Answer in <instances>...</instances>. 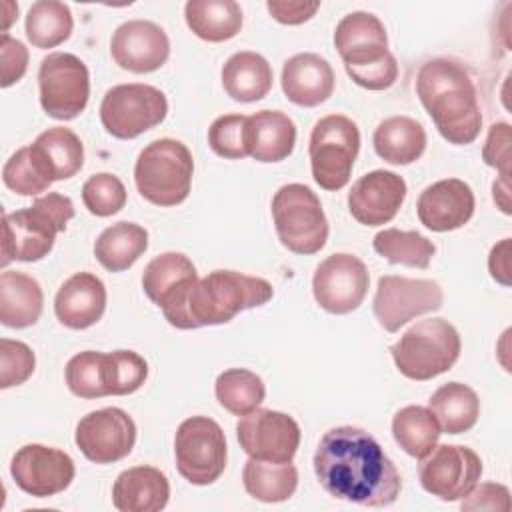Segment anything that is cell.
<instances>
[{
  "mask_svg": "<svg viewBox=\"0 0 512 512\" xmlns=\"http://www.w3.org/2000/svg\"><path fill=\"white\" fill-rule=\"evenodd\" d=\"M314 472L332 498L358 506H390L402 490L400 472L384 448L356 426H336L320 438Z\"/></svg>",
  "mask_w": 512,
  "mask_h": 512,
  "instance_id": "obj_1",
  "label": "cell"
},
{
  "mask_svg": "<svg viewBox=\"0 0 512 512\" xmlns=\"http://www.w3.org/2000/svg\"><path fill=\"white\" fill-rule=\"evenodd\" d=\"M274 288L260 276H248L236 270H214L176 292L162 306L170 326L192 330L230 322L242 310L266 304Z\"/></svg>",
  "mask_w": 512,
  "mask_h": 512,
  "instance_id": "obj_2",
  "label": "cell"
},
{
  "mask_svg": "<svg viewBox=\"0 0 512 512\" xmlns=\"http://www.w3.org/2000/svg\"><path fill=\"white\" fill-rule=\"evenodd\" d=\"M416 94L440 136L454 144H472L482 128L474 80L454 58H432L416 76Z\"/></svg>",
  "mask_w": 512,
  "mask_h": 512,
  "instance_id": "obj_3",
  "label": "cell"
},
{
  "mask_svg": "<svg viewBox=\"0 0 512 512\" xmlns=\"http://www.w3.org/2000/svg\"><path fill=\"white\" fill-rule=\"evenodd\" d=\"M334 46L346 74L366 90H386L398 78V62L388 50L382 20L370 12L346 14L334 30Z\"/></svg>",
  "mask_w": 512,
  "mask_h": 512,
  "instance_id": "obj_4",
  "label": "cell"
},
{
  "mask_svg": "<svg viewBox=\"0 0 512 512\" xmlns=\"http://www.w3.org/2000/svg\"><path fill=\"white\" fill-rule=\"evenodd\" d=\"M74 218V204L60 192H48L32 206L6 212L2 218V268L12 260L38 262L50 254L56 236Z\"/></svg>",
  "mask_w": 512,
  "mask_h": 512,
  "instance_id": "obj_5",
  "label": "cell"
},
{
  "mask_svg": "<svg viewBox=\"0 0 512 512\" xmlns=\"http://www.w3.org/2000/svg\"><path fill=\"white\" fill-rule=\"evenodd\" d=\"M462 340L458 330L444 318H426L412 324L390 346L398 372L424 382L448 372L460 358Z\"/></svg>",
  "mask_w": 512,
  "mask_h": 512,
  "instance_id": "obj_6",
  "label": "cell"
},
{
  "mask_svg": "<svg viewBox=\"0 0 512 512\" xmlns=\"http://www.w3.org/2000/svg\"><path fill=\"white\" fill-rule=\"evenodd\" d=\"M192 174V154L186 144L174 138L152 140L134 164L136 188L154 206L182 204L190 194Z\"/></svg>",
  "mask_w": 512,
  "mask_h": 512,
  "instance_id": "obj_7",
  "label": "cell"
},
{
  "mask_svg": "<svg viewBox=\"0 0 512 512\" xmlns=\"http://www.w3.org/2000/svg\"><path fill=\"white\" fill-rule=\"evenodd\" d=\"M272 218L278 240L294 254H316L328 240V220L320 198L308 186L292 182L272 198Z\"/></svg>",
  "mask_w": 512,
  "mask_h": 512,
  "instance_id": "obj_8",
  "label": "cell"
},
{
  "mask_svg": "<svg viewBox=\"0 0 512 512\" xmlns=\"http://www.w3.org/2000/svg\"><path fill=\"white\" fill-rule=\"evenodd\" d=\"M360 150V130L344 114L320 118L310 134L308 156L314 182L328 190H340L350 182L354 160Z\"/></svg>",
  "mask_w": 512,
  "mask_h": 512,
  "instance_id": "obj_9",
  "label": "cell"
},
{
  "mask_svg": "<svg viewBox=\"0 0 512 512\" xmlns=\"http://www.w3.org/2000/svg\"><path fill=\"white\" fill-rule=\"evenodd\" d=\"M176 468L184 480L196 486L216 482L228 460L226 436L220 424L208 416L186 418L174 436Z\"/></svg>",
  "mask_w": 512,
  "mask_h": 512,
  "instance_id": "obj_10",
  "label": "cell"
},
{
  "mask_svg": "<svg viewBox=\"0 0 512 512\" xmlns=\"http://www.w3.org/2000/svg\"><path fill=\"white\" fill-rule=\"evenodd\" d=\"M168 114V100L162 90L150 84L112 86L100 102V122L118 140H132L162 124Z\"/></svg>",
  "mask_w": 512,
  "mask_h": 512,
  "instance_id": "obj_11",
  "label": "cell"
},
{
  "mask_svg": "<svg viewBox=\"0 0 512 512\" xmlns=\"http://www.w3.org/2000/svg\"><path fill=\"white\" fill-rule=\"evenodd\" d=\"M38 90L50 118L72 120L84 112L90 98L88 68L70 52H52L40 62Z\"/></svg>",
  "mask_w": 512,
  "mask_h": 512,
  "instance_id": "obj_12",
  "label": "cell"
},
{
  "mask_svg": "<svg viewBox=\"0 0 512 512\" xmlns=\"http://www.w3.org/2000/svg\"><path fill=\"white\" fill-rule=\"evenodd\" d=\"M442 302L444 292L436 280L386 274L378 280L372 310L386 332H398L412 318L440 310Z\"/></svg>",
  "mask_w": 512,
  "mask_h": 512,
  "instance_id": "obj_13",
  "label": "cell"
},
{
  "mask_svg": "<svg viewBox=\"0 0 512 512\" xmlns=\"http://www.w3.org/2000/svg\"><path fill=\"white\" fill-rule=\"evenodd\" d=\"M480 476V456L472 448L460 444L434 446L418 466L420 486L444 502L466 498Z\"/></svg>",
  "mask_w": 512,
  "mask_h": 512,
  "instance_id": "obj_14",
  "label": "cell"
},
{
  "mask_svg": "<svg viewBox=\"0 0 512 512\" xmlns=\"http://www.w3.org/2000/svg\"><path fill=\"white\" fill-rule=\"evenodd\" d=\"M370 284L366 264L348 252H336L316 266L312 294L318 306L330 314H350L356 310Z\"/></svg>",
  "mask_w": 512,
  "mask_h": 512,
  "instance_id": "obj_15",
  "label": "cell"
},
{
  "mask_svg": "<svg viewBox=\"0 0 512 512\" xmlns=\"http://www.w3.org/2000/svg\"><path fill=\"white\" fill-rule=\"evenodd\" d=\"M240 448L256 460L292 462L300 446L298 422L278 410L256 408L236 424Z\"/></svg>",
  "mask_w": 512,
  "mask_h": 512,
  "instance_id": "obj_16",
  "label": "cell"
},
{
  "mask_svg": "<svg viewBox=\"0 0 512 512\" xmlns=\"http://www.w3.org/2000/svg\"><path fill=\"white\" fill-rule=\"evenodd\" d=\"M74 440L90 462L112 464L132 452L136 424L122 408H100L80 418Z\"/></svg>",
  "mask_w": 512,
  "mask_h": 512,
  "instance_id": "obj_17",
  "label": "cell"
},
{
  "mask_svg": "<svg viewBox=\"0 0 512 512\" xmlns=\"http://www.w3.org/2000/svg\"><path fill=\"white\" fill-rule=\"evenodd\" d=\"M10 474L22 492L34 498H48L64 492L72 484L76 466L58 448L26 444L12 456Z\"/></svg>",
  "mask_w": 512,
  "mask_h": 512,
  "instance_id": "obj_18",
  "label": "cell"
},
{
  "mask_svg": "<svg viewBox=\"0 0 512 512\" xmlns=\"http://www.w3.org/2000/svg\"><path fill=\"white\" fill-rule=\"evenodd\" d=\"M110 54L122 70L148 74L166 64L170 40L166 32L150 20H128L114 30Z\"/></svg>",
  "mask_w": 512,
  "mask_h": 512,
  "instance_id": "obj_19",
  "label": "cell"
},
{
  "mask_svg": "<svg viewBox=\"0 0 512 512\" xmlns=\"http://www.w3.org/2000/svg\"><path fill=\"white\" fill-rule=\"evenodd\" d=\"M406 182L390 170H372L360 176L348 192V210L364 226L388 224L406 200Z\"/></svg>",
  "mask_w": 512,
  "mask_h": 512,
  "instance_id": "obj_20",
  "label": "cell"
},
{
  "mask_svg": "<svg viewBox=\"0 0 512 512\" xmlns=\"http://www.w3.org/2000/svg\"><path fill=\"white\" fill-rule=\"evenodd\" d=\"M476 208L472 188L460 178H444L424 188L416 202L418 220L432 232L458 230Z\"/></svg>",
  "mask_w": 512,
  "mask_h": 512,
  "instance_id": "obj_21",
  "label": "cell"
},
{
  "mask_svg": "<svg viewBox=\"0 0 512 512\" xmlns=\"http://www.w3.org/2000/svg\"><path fill=\"white\" fill-rule=\"evenodd\" d=\"M280 82L284 96L292 104L314 108L332 96L336 78L326 58L314 52H302L284 62Z\"/></svg>",
  "mask_w": 512,
  "mask_h": 512,
  "instance_id": "obj_22",
  "label": "cell"
},
{
  "mask_svg": "<svg viewBox=\"0 0 512 512\" xmlns=\"http://www.w3.org/2000/svg\"><path fill=\"white\" fill-rule=\"evenodd\" d=\"M106 310V286L92 272L72 274L56 292V318L72 330L94 326Z\"/></svg>",
  "mask_w": 512,
  "mask_h": 512,
  "instance_id": "obj_23",
  "label": "cell"
},
{
  "mask_svg": "<svg viewBox=\"0 0 512 512\" xmlns=\"http://www.w3.org/2000/svg\"><path fill=\"white\" fill-rule=\"evenodd\" d=\"M170 484L154 466H132L118 474L112 486V504L120 512H158L166 508Z\"/></svg>",
  "mask_w": 512,
  "mask_h": 512,
  "instance_id": "obj_24",
  "label": "cell"
},
{
  "mask_svg": "<svg viewBox=\"0 0 512 512\" xmlns=\"http://www.w3.org/2000/svg\"><path fill=\"white\" fill-rule=\"evenodd\" d=\"M296 144V124L280 110H260L248 116L246 146L248 156L258 162H282Z\"/></svg>",
  "mask_w": 512,
  "mask_h": 512,
  "instance_id": "obj_25",
  "label": "cell"
},
{
  "mask_svg": "<svg viewBox=\"0 0 512 512\" xmlns=\"http://www.w3.org/2000/svg\"><path fill=\"white\" fill-rule=\"evenodd\" d=\"M30 146V154L42 174L50 180H68L76 176L84 164L82 140L64 126L44 130Z\"/></svg>",
  "mask_w": 512,
  "mask_h": 512,
  "instance_id": "obj_26",
  "label": "cell"
},
{
  "mask_svg": "<svg viewBox=\"0 0 512 512\" xmlns=\"http://www.w3.org/2000/svg\"><path fill=\"white\" fill-rule=\"evenodd\" d=\"M44 294L40 284L18 270L0 274V322L8 328H28L42 314Z\"/></svg>",
  "mask_w": 512,
  "mask_h": 512,
  "instance_id": "obj_27",
  "label": "cell"
},
{
  "mask_svg": "<svg viewBox=\"0 0 512 512\" xmlns=\"http://www.w3.org/2000/svg\"><path fill=\"white\" fill-rule=\"evenodd\" d=\"M372 144L384 162L406 166L424 154L426 130L410 116H390L376 126Z\"/></svg>",
  "mask_w": 512,
  "mask_h": 512,
  "instance_id": "obj_28",
  "label": "cell"
},
{
  "mask_svg": "<svg viewBox=\"0 0 512 512\" xmlns=\"http://www.w3.org/2000/svg\"><path fill=\"white\" fill-rule=\"evenodd\" d=\"M224 92L236 102L262 100L272 88V66L258 52H236L222 66Z\"/></svg>",
  "mask_w": 512,
  "mask_h": 512,
  "instance_id": "obj_29",
  "label": "cell"
},
{
  "mask_svg": "<svg viewBox=\"0 0 512 512\" xmlns=\"http://www.w3.org/2000/svg\"><path fill=\"white\" fill-rule=\"evenodd\" d=\"M188 28L206 42H226L242 28V8L234 0H190L184 6Z\"/></svg>",
  "mask_w": 512,
  "mask_h": 512,
  "instance_id": "obj_30",
  "label": "cell"
},
{
  "mask_svg": "<svg viewBox=\"0 0 512 512\" xmlns=\"http://www.w3.org/2000/svg\"><path fill=\"white\" fill-rule=\"evenodd\" d=\"M148 248V232L136 222H116L100 232L94 256L108 272L128 270Z\"/></svg>",
  "mask_w": 512,
  "mask_h": 512,
  "instance_id": "obj_31",
  "label": "cell"
},
{
  "mask_svg": "<svg viewBox=\"0 0 512 512\" xmlns=\"http://www.w3.org/2000/svg\"><path fill=\"white\" fill-rule=\"evenodd\" d=\"M428 408L436 416L440 430L446 434L468 432L480 416V400L476 392L462 382L442 384L430 396Z\"/></svg>",
  "mask_w": 512,
  "mask_h": 512,
  "instance_id": "obj_32",
  "label": "cell"
},
{
  "mask_svg": "<svg viewBox=\"0 0 512 512\" xmlns=\"http://www.w3.org/2000/svg\"><path fill=\"white\" fill-rule=\"evenodd\" d=\"M198 280L196 266L182 252H164L152 258L142 274L144 294L160 308L186 284Z\"/></svg>",
  "mask_w": 512,
  "mask_h": 512,
  "instance_id": "obj_33",
  "label": "cell"
},
{
  "mask_svg": "<svg viewBox=\"0 0 512 512\" xmlns=\"http://www.w3.org/2000/svg\"><path fill=\"white\" fill-rule=\"evenodd\" d=\"M246 492L260 502H284L298 488V470L292 462H268L248 458L242 470Z\"/></svg>",
  "mask_w": 512,
  "mask_h": 512,
  "instance_id": "obj_34",
  "label": "cell"
},
{
  "mask_svg": "<svg viewBox=\"0 0 512 512\" xmlns=\"http://www.w3.org/2000/svg\"><path fill=\"white\" fill-rule=\"evenodd\" d=\"M442 430L430 408L404 406L392 418V436L398 446L412 458L422 460L432 452Z\"/></svg>",
  "mask_w": 512,
  "mask_h": 512,
  "instance_id": "obj_35",
  "label": "cell"
},
{
  "mask_svg": "<svg viewBox=\"0 0 512 512\" xmlns=\"http://www.w3.org/2000/svg\"><path fill=\"white\" fill-rule=\"evenodd\" d=\"M74 28L72 12L64 2L38 0L26 14V36L32 46L48 50L70 38Z\"/></svg>",
  "mask_w": 512,
  "mask_h": 512,
  "instance_id": "obj_36",
  "label": "cell"
},
{
  "mask_svg": "<svg viewBox=\"0 0 512 512\" xmlns=\"http://www.w3.org/2000/svg\"><path fill=\"white\" fill-rule=\"evenodd\" d=\"M214 392L224 410L234 416H244L264 402L266 386L252 370L230 368L216 378Z\"/></svg>",
  "mask_w": 512,
  "mask_h": 512,
  "instance_id": "obj_37",
  "label": "cell"
},
{
  "mask_svg": "<svg viewBox=\"0 0 512 512\" xmlns=\"http://www.w3.org/2000/svg\"><path fill=\"white\" fill-rule=\"evenodd\" d=\"M374 250L390 264H402L408 268H428L436 252L432 240L418 232H406L398 228H384L372 240Z\"/></svg>",
  "mask_w": 512,
  "mask_h": 512,
  "instance_id": "obj_38",
  "label": "cell"
},
{
  "mask_svg": "<svg viewBox=\"0 0 512 512\" xmlns=\"http://www.w3.org/2000/svg\"><path fill=\"white\" fill-rule=\"evenodd\" d=\"M104 364H106L104 352L84 350L72 356L64 370L70 392L86 400L108 396V390L104 384Z\"/></svg>",
  "mask_w": 512,
  "mask_h": 512,
  "instance_id": "obj_39",
  "label": "cell"
},
{
  "mask_svg": "<svg viewBox=\"0 0 512 512\" xmlns=\"http://www.w3.org/2000/svg\"><path fill=\"white\" fill-rule=\"evenodd\" d=\"M148 378L146 360L134 350H114L106 354L104 384L108 396H126L136 392Z\"/></svg>",
  "mask_w": 512,
  "mask_h": 512,
  "instance_id": "obj_40",
  "label": "cell"
},
{
  "mask_svg": "<svg viewBox=\"0 0 512 512\" xmlns=\"http://www.w3.org/2000/svg\"><path fill=\"white\" fill-rule=\"evenodd\" d=\"M82 202L90 214L106 218L124 208L126 188L118 176L110 172H100L84 182Z\"/></svg>",
  "mask_w": 512,
  "mask_h": 512,
  "instance_id": "obj_41",
  "label": "cell"
},
{
  "mask_svg": "<svg viewBox=\"0 0 512 512\" xmlns=\"http://www.w3.org/2000/svg\"><path fill=\"white\" fill-rule=\"evenodd\" d=\"M4 186L20 196H36L50 188V180L42 174L30 154V146L16 150L2 168Z\"/></svg>",
  "mask_w": 512,
  "mask_h": 512,
  "instance_id": "obj_42",
  "label": "cell"
},
{
  "mask_svg": "<svg viewBox=\"0 0 512 512\" xmlns=\"http://www.w3.org/2000/svg\"><path fill=\"white\" fill-rule=\"evenodd\" d=\"M246 122L248 116L244 114L218 116L208 128V146L212 152L226 160H240L248 156Z\"/></svg>",
  "mask_w": 512,
  "mask_h": 512,
  "instance_id": "obj_43",
  "label": "cell"
},
{
  "mask_svg": "<svg viewBox=\"0 0 512 512\" xmlns=\"http://www.w3.org/2000/svg\"><path fill=\"white\" fill-rule=\"evenodd\" d=\"M36 366L34 352L20 340H0V388H12L24 384Z\"/></svg>",
  "mask_w": 512,
  "mask_h": 512,
  "instance_id": "obj_44",
  "label": "cell"
},
{
  "mask_svg": "<svg viewBox=\"0 0 512 512\" xmlns=\"http://www.w3.org/2000/svg\"><path fill=\"white\" fill-rule=\"evenodd\" d=\"M510 142L512 132L508 122H496L488 128V136L482 148V160L496 168L500 176H510Z\"/></svg>",
  "mask_w": 512,
  "mask_h": 512,
  "instance_id": "obj_45",
  "label": "cell"
},
{
  "mask_svg": "<svg viewBox=\"0 0 512 512\" xmlns=\"http://www.w3.org/2000/svg\"><path fill=\"white\" fill-rule=\"evenodd\" d=\"M0 64H2V80L0 86L8 88L18 82L28 68V48L12 38L8 32L0 36Z\"/></svg>",
  "mask_w": 512,
  "mask_h": 512,
  "instance_id": "obj_46",
  "label": "cell"
},
{
  "mask_svg": "<svg viewBox=\"0 0 512 512\" xmlns=\"http://www.w3.org/2000/svg\"><path fill=\"white\" fill-rule=\"evenodd\" d=\"M462 510H496L508 512L510 510V490L498 482H484L476 484L472 492L462 498Z\"/></svg>",
  "mask_w": 512,
  "mask_h": 512,
  "instance_id": "obj_47",
  "label": "cell"
},
{
  "mask_svg": "<svg viewBox=\"0 0 512 512\" xmlns=\"http://www.w3.org/2000/svg\"><path fill=\"white\" fill-rule=\"evenodd\" d=\"M266 8L270 16L286 26H298L308 22L320 8V2L308 0H268Z\"/></svg>",
  "mask_w": 512,
  "mask_h": 512,
  "instance_id": "obj_48",
  "label": "cell"
},
{
  "mask_svg": "<svg viewBox=\"0 0 512 512\" xmlns=\"http://www.w3.org/2000/svg\"><path fill=\"white\" fill-rule=\"evenodd\" d=\"M490 276L502 286H510V238L500 240L488 256Z\"/></svg>",
  "mask_w": 512,
  "mask_h": 512,
  "instance_id": "obj_49",
  "label": "cell"
},
{
  "mask_svg": "<svg viewBox=\"0 0 512 512\" xmlns=\"http://www.w3.org/2000/svg\"><path fill=\"white\" fill-rule=\"evenodd\" d=\"M492 198L496 202V206L504 212L510 214V176H500L498 180H494L492 184Z\"/></svg>",
  "mask_w": 512,
  "mask_h": 512,
  "instance_id": "obj_50",
  "label": "cell"
}]
</instances>
